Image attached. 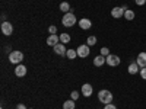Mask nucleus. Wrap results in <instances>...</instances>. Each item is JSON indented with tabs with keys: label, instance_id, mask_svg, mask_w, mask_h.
<instances>
[{
	"label": "nucleus",
	"instance_id": "1",
	"mask_svg": "<svg viewBox=\"0 0 146 109\" xmlns=\"http://www.w3.org/2000/svg\"><path fill=\"white\" fill-rule=\"evenodd\" d=\"M113 99H114V96H113V93L110 92V90L102 89V90L98 92V100H100L101 103L108 105V103H111V102H113Z\"/></svg>",
	"mask_w": 146,
	"mask_h": 109
},
{
	"label": "nucleus",
	"instance_id": "23",
	"mask_svg": "<svg viewBox=\"0 0 146 109\" xmlns=\"http://www.w3.org/2000/svg\"><path fill=\"white\" fill-rule=\"evenodd\" d=\"M139 74H140V77H142L143 80H146V67L140 68V71H139Z\"/></svg>",
	"mask_w": 146,
	"mask_h": 109
},
{
	"label": "nucleus",
	"instance_id": "8",
	"mask_svg": "<svg viewBox=\"0 0 146 109\" xmlns=\"http://www.w3.org/2000/svg\"><path fill=\"white\" fill-rule=\"evenodd\" d=\"M54 48V53L57 54V55H62V57H64L66 54H67V50H66V47H64V44H57L56 47H53Z\"/></svg>",
	"mask_w": 146,
	"mask_h": 109
},
{
	"label": "nucleus",
	"instance_id": "24",
	"mask_svg": "<svg viewBox=\"0 0 146 109\" xmlns=\"http://www.w3.org/2000/svg\"><path fill=\"white\" fill-rule=\"evenodd\" d=\"M70 98H72L73 100H78V98H79V92H76V90H75V92H72V93H70Z\"/></svg>",
	"mask_w": 146,
	"mask_h": 109
},
{
	"label": "nucleus",
	"instance_id": "13",
	"mask_svg": "<svg viewBox=\"0 0 146 109\" xmlns=\"http://www.w3.org/2000/svg\"><path fill=\"white\" fill-rule=\"evenodd\" d=\"M58 41H60V36H57V33L50 35V36L47 38V44L50 45V47H56V45L58 44Z\"/></svg>",
	"mask_w": 146,
	"mask_h": 109
},
{
	"label": "nucleus",
	"instance_id": "29",
	"mask_svg": "<svg viewBox=\"0 0 146 109\" xmlns=\"http://www.w3.org/2000/svg\"><path fill=\"white\" fill-rule=\"evenodd\" d=\"M2 109H3V108H2Z\"/></svg>",
	"mask_w": 146,
	"mask_h": 109
},
{
	"label": "nucleus",
	"instance_id": "11",
	"mask_svg": "<svg viewBox=\"0 0 146 109\" xmlns=\"http://www.w3.org/2000/svg\"><path fill=\"white\" fill-rule=\"evenodd\" d=\"M15 74L18 76V77H23L27 74V67L23 66V64H18L16 67H15Z\"/></svg>",
	"mask_w": 146,
	"mask_h": 109
},
{
	"label": "nucleus",
	"instance_id": "2",
	"mask_svg": "<svg viewBox=\"0 0 146 109\" xmlns=\"http://www.w3.org/2000/svg\"><path fill=\"white\" fill-rule=\"evenodd\" d=\"M22 60H23V54L21 51H12V53H9V63L18 66V64H22Z\"/></svg>",
	"mask_w": 146,
	"mask_h": 109
},
{
	"label": "nucleus",
	"instance_id": "20",
	"mask_svg": "<svg viewBox=\"0 0 146 109\" xmlns=\"http://www.w3.org/2000/svg\"><path fill=\"white\" fill-rule=\"evenodd\" d=\"M60 41H62V44H67V42H70V35L69 33H62L60 35Z\"/></svg>",
	"mask_w": 146,
	"mask_h": 109
},
{
	"label": "nucleus",
	"instance_id": "7",
	"mask_svg": "<svg viewBox=\"0 0 146 109\" xmlns=\"http://www.w3.org/2000/svg\"><path fill=\"white\" fill-rule=\"evenodd\" d=\"M2 32H3L6 36H10L12 33H13V26H12V23H10L9 20L2 22Z\"/></svg>",
	"mask_w": 146,
	"mask_h": 109
},
{
	"label": "nucleus",
	"instance_id": "3",
	"mask_svg": "<svg viewBox=\"0 0 146 109\" xmlns=\"http://www.w3.org/2000/svg\"><path fill=\"white\" fill-rule=\"evenodd\" d=\"M76 16L72 13V12H69V13H64V16H63V19H62V23H63V26H66V28H70V26H73L76 23Z\"/></svg>",
	"mask_w": 146,
	"mask_h": 109
},
{
	"label": "nucleus",
	"instance_id": "5",
	"mask_svg": "<svg viewBox=\"0 0 146 109\" xmlns=\"http://www.w3.org/2000/svg\"><path fill=\"white\" fill-rule=\"evenodd\" d=\"M76 51H78V57H80V58H86V57L89 55V53H91V50H89V45H88V44L79 45Z\"/></svg>",
	"mask_w": 146,
	"mask_h": 109
},
{
	"label": "nucleus",
	"instance_id": "12",
	"mask_svg": "<svg viewBox=\"0 0 146 109\" xmlns=\"http://www.w3.org/2000/svg\"><path fill=\"white\" fill-rule=\"evenodd\" d=\"M136 63H137V66H139L140 68L146 67V53H140V54L137 55V58H136Z\"/></svg>",
	"mask_w": 146,
	"mask_h": 109
},
{
	"label": "nucleus",
	"instance_id": "10",
	"mask_svg": "<svg viewBox=\"0 0 146 109\" xmlns=\"http://www.w3.org/2000/svg\"><path fill=\"white\" fill-rule=\"evenodd\" d=\"M91 26H92V22H91L89 19L83 18V19H80V20H79V28H80V29L86 31V29H91Z\"/></svg>",
	"mask_w": 146,
	"mask_h": 109
},
{
	"label": "nucleus",
	"instance_id": "17",
	"mask_svg": "<svg viewBox=\"0 0 146 109\" xmlns=\"http://www.w3.org/2000/svg\"><path fill=\"white\" fill-rule=\"evenodd\" d=\"M63 109H75V100L73 99H69L63 103Z\"/></svg>",
	"mask_w": 146,
	"mask_h": 109
},
{
	"label": "nucleus",
	"instance_id": "27",
	"mask_svg": "<svg viewBox=\"0 0 146 109\" xmlns=\"http://www.w3.org/2000/svg\"><path fill=\"white\" fill-rule=\"evenodd\" d=\"M135 2H136L137 6H143V5L146 3V0H135Z\"/></svg>",
	"mask_w": 146,
	"mask_h": 109
},
{
	"label": "nucleus",
	"instance_id": "9",
	"mask_svg": "<svg viewBox=\"0 0 146 109\" xmlns=\"http://www.w3.org/2000/svg\"><path fill=\"white\" fill-rule=\"evenodd\" d=\"M80 90H82V95L85 96V98H89V96L92 95V92H94V89H92V86L89 83H85Z\"/></svg>",
	"mask_w": 146,
	"mask_h": 109
},
{
	"label": "nucleus",
	"instance_id": "6",
	"mask_svg": "<svg viewBox=\"0 0 146 109\" xmlns=\"http://www.w3.org/2000/svg\"><path fill=\"white\" fill-rule=\"evenodd\" d=\"M127 9H129L127 6L114 7V9H111V16H113V18H115V19H120V18H123V16H124V12H126Z\"/></svg>",
	"mask_w": 146,
	"mask_h": 109
},
{
	"label": "nucleus",
	"instance_id": "14",
	"mask_svg": "<svg viewBox=\"0 0 146 109\" xmlns=\"http://www.w3.org/2000/svg\"><path fill=\"white\" fill-rule=\"evenodd\" d=\"M105 63H107V60H105L104 55H96V57L94 58V66H95V67H102Z\"/></svg>",
	"mask_w": 146,
	"mask_h": 109
},
{
	"label": "nucleus",
	"instance_id": "21",
	"mask_svg": "<svg viewBox=\"0 0 146 109\" xmlns=\"http://www.w3.org/2000/svg\"><path fill=\"white\" fill-rule=\"evenodd\" d=\"M86 44H88L89 47H94V45L96 44V36H94V35L88 36V39H86Z\"/></svg>",
	"mask_w": 146,
	"mask_h": 109
},
{
	"label": "nucleus",
	"instance_id": "25",
	"mask_svg": "<svg viewBox=\"0 0 146 109\" xmlns=\"http://www.w3.org/2000/svg\"><path fill=\"white\" fill-rule=\"evenodd\" d=\"M48 32H50V33H51V35H54V33H56V32H57V28H56V26H54V25H51V26H50V28H48Z\"/></svg>",
	"mask_w": 146,
	"mask_h": 109
},
{
	"label": "nucleus",
	"instance_id": "16",
	"mask_svg": "<svg viewBox=\"0 0 146 109\" xmlns=\"http://www.w3.org/2000/svg\"><path fill=\"white\" fill-rule=\"evenodd\" d=\"M123 18H126V20H133V19H135V12H133L131 9H127L124 12V16Z\"/></svg>",
	"mask_w": 146,
	"mask_h": 109
},
{
	"label": "nucleus",
	"instance_id": "22",
	"mask_svg": "<svg viewBox=\"0 0 146 109\" xmlns=\"http://www.w3.org/2000/svg\"><path fill=\"white\" fill-rule=\"evenodd\" d=\"M100 53H101V55H104V57H107V55H110V50H108V48H107V47H102Z\"/></svg>",
	"mask_w": 146,
	"mask_h": 109
},
{
	"label": "nucleus",
	"instance_id": "4",
	"mask_svg": "<svg viewBox=\"0 0 146 109\" xmlns=\"http://www.w3.org/2000/svg\"><path fill=\"white\" fill-rule=\"evenodd\" d=\"M105 60H107V64H108L110 67H117V66L121 63L120 57H118V55H114V54L107 55V57H105Z\"/></svg>",
	"mask_w": 146,
	"mask_h": 109
},
{
	"label": "nucleus",
	"instance_id": "15",
	"mask_svg": "<svg viewBox=\"0 0 146 109\" xmlns=\"http://www.w3.org/2000/svg\"><path fill=\"white\" fill-rule=\"evenodd\" d=\"M129 73H130V74H136V73L137 71H140V67L137 66V63H131L130 66H129Z\"/></svg>",
	"mask_w": 146,
	"mask_h": 109
},
{
	"label": "nucleus",
	"instance_id": "26",
	"mask_svg": "<svg viewBox=\"0 0 146 109\" xmlns=\"http://www.w3.org/2000/svg\"><path fill=\"white\" fill-rule=\"evenodd\" d=\"M104 109H117V108H115V105H113V103H108V105L104 106Z\"/></svg>",
	"mask_w": 146,
	"mask_h": 109
},
{
	"label": "nucleus",
	"instance_id": "28",
	"mask_svg": "<svg viewBox=\"0 0 146 109\" xmlns=\"http://www.w3.org/2000/svg\"><path fill=\"white\" fill-rule=\"evenodd\" d=\"M16 109H27V106L23 105V103H19V105L16 106Z\"/></svg>",
	"mask_w": 146,
	"mask_h": 109
},
{
	"label": "nucleus",
	"instance_id": "18",
	"mask_svg": "<svg viewBox=\"0 0 146 109\" xmlns=\"http://www.w3.org/2000/svg\"><path fill=\"white\" fill-rule=\"evenodd\" d=\"M60 10L64 12V13H69V12H70V5L67 2H63L62 5H60Z\"/></svg>",
	"mask_w": 146,
	"mask_h": 109
},
{
	"label": "nucleus",
	"instance_id": "19",
	"mask_svg": "<svg viewBox=\"0 0 146 109\" xmlns=\"http://www.w3.org/2000/svg\"><path fill=\"white\" fill-rule=\"evenodd\" d=\"M66 55H67L69 60H75V58L78 57V51H76V50H67V54H66Z\"/></svg>",
	"mask_w": 146,
	"mask_h": 109
}]
</instances>
